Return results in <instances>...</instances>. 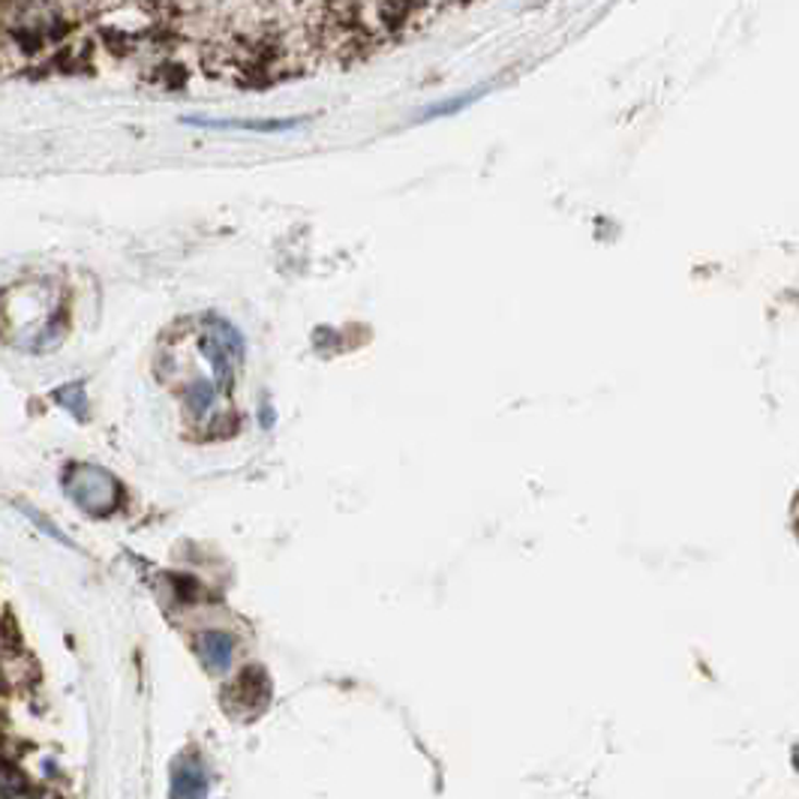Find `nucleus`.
<instances>
[{
	"mask_svg": "<svg viewBox=\"0 0 799 799\" xmlns=\"http://www.w3.org/2000/svg\"><path fill=\"white\" fill-rule=\"evenodd\" d=\"M232 634H226V631H205L198 638V658H202V664L208 667V674H214V677H220V674H226L232 667Z\"/></svg>",
	"mask_w": 799,
	"mask_h": 799,
	"instance_id": "4",
	"label": "nucleus"
},
{
	"mask_svg": "<svg viewBox=\"0 0 799 799\" xmlns=\"http://www.w3.org/2000/svg\"><path fill=\"white\" fill-rule=\"evenodd\" d=\"M217 385L210 379H193L190 388L184 391V403H186V415L193 419V424L198 427H208L214 415H217Z\"/></svg>",
	"mask_w": 799,
	"mask_h": 799,
	"instance_id": "5",
	"label": "nucleus"
},
{
	"mask_svg": "<svg viewBox=\"0 0 799 799\" xmlns=\"http://www.w3.org/2000/svg\"><path fill=\"white\" fill-rule=\"evenodd\" d=\"M55 400L61 403L66 412H73L75 419H85L87 415V397H85V388L78 385V382H70V385H63L55 391Z\"/></svg>",
	"mask_w": 799,
	"mask_h": 799,
	"instance_id": "8",
	"label": "nucleus"
},
{
	"mask_svg": "<svg viewBox=\"0 0 799 799\" xmlns=\"http://www.w3.org/2000/svg\"><path fill=\"white\" fill-rule=\"evenodd\" d=\"M222 701L229 706V713L241 715V718H246V715L253 718L271 701V679L262 667H246L244 674L234 679L232 689L226 691Z\"/></svg>",
	"mask_w": 799,
	"mask_h": 799,
	"instance_id": "2",
	"label": "nucleus"
},
{
	"mask_svg": "<svg viewBox=\"0 0 799 799\" xmlns=\"http://www.w3.org/2000/svg\"><path fill=\"white\" fill-rule=\"evenodd\" d=\"M63 491L90 517H109L111 511H118L123 499L118 479L102 467H94V463H73L66 469Z\"/></svg>",
	"mask_w": 799,
	"mask_h": 799,
	"instance_id": "1",
	"label": "nucleus"
},
{
	"mask_svg": "<svg viewBox=\"0 0 799 799\" xmlns=\"http://www.w3.org/2000/svg\"><path fill=\"white\" fill-rule=\"evenodd\" d=\"M184 123L205 126V130H241V133L277 136V133H292L298 126H304L307 118H268V121H210V118H186Z\"/></svg>",
	"mask_w": 799,
	"mask_h": 799,
	"instance_id": "3",
	"label": "nucleus"
},
{
	"mask_svg": "<svg viewBox=\"0 0 799 799\" xmlns=\"http://www.w3.org/2000/svg\"><path fill=\"white\" fill-rule=\"evenodd\" d=\"M491 90V85H479L472 90H463L451 99H439V102H431L427 109H421V121H433V118H448V114H457V111L469 109L472 102H479L484 94Z\"/></svg>",
	"mask_w": 799,
	"mask_h": 799,
	"instance_id": "7",
	"label": "nucleus"
},
{
	"mask_svg": "<svg viewBox=\"0 0 799 799\" xmlns=\"http://www.w3.org/2000/svg\"><path fill=\"white\" fill-rule=\"evenodd\" d=\"M258 415H262V427H265V431H268V427H271V424H274L271 407H268V403H262V412H258Z\"/></svg>",
	"mask_w": 799,
	"mask_h": 799,
	"instance_id": "10",
	"label": "nucleus"
},
{
	"mask_svg": "<svg viewBox=\"0 0 799 799\" xmlns=\"http://www.w3.org/2000/svg\"><path fill=\"white\" fill-rule=\"evenodd\" d=\"M25 790V778L13 766H0V799H15Z\"/></svg>",
	"mask_w": 799,
	"mask_h": 799,
	"instance_id": "9",
	"label": "nucleus"
},
{
	"mask_svg": "<svg viewBox=\"0 0 799 799\" xmlns=\"http://www.w3.org/2000/svg\"><path fill=\"white\" fill-rule=\"evenodd\" d=\"M208 794V773L198 761H184L174 766L172 797L174 799H205Z\"/></svg>",
	"mask_w": 799,
	"mask_h": 799,
	"instance_id": "6",
	"label": "nucleus"
}]
</instances>
